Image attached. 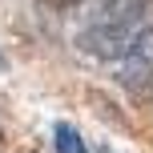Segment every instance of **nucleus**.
I'll return each mask as SVG.
<instances>
[{
    "label": "nucleus",
    "instance_id": "1",
    "mask_svg": "<svg viewBox=\"0 0 153 153\" xmlns=\"http://www.w3.org/2000/svg\"><path fill=\"white\" fill-rule=\"evenodd\" d=\"M145 12H149V0H105L76 36L81 56L117 61L129 48V40L145 28Z\"/></svg>",
    "mask_w": 153,
    "mask_h": 153
},
{
    "label": "nucleus",
    "instance_id": "2",
    "mask_svg": "<svg viewBox=\"0 0 153 153\" xmlns=\"http://www.w3.org/2000/svg\"><path fill=\"white\" fill-rule=\"evenodd\" d=\"M117 85L137 97L153 89V28H141L129 40V48L117 56Z\"/></svg>",
    "mask_w": 153,
    "mask_h": 153
},
{
    "label": "nucleus",
    "instance_id": "3",
    "mask_svg": "<svg viewBox=\"0 0 153 153\" xmlns=\"http://www.w3.org/2000/svg\"><path fill=\"white\" fill-rule=\"evenodd\" d=\"M53 145H56V153H89V149H85V137L73 129L69 121H56L53 125Z\"/></svg>",
    "mask_w": 153,
    "mask_h": 153
},
{
    "label": "nucleus",
    "instance_id": "4",
    "mask_svg": "<svg viewBox=\"0 0 153 153\" xmlns=\"http://www.w3.org/2000/svg\"><path fill=\"white\" fill-rule=\"evenodd\" d=\"M48 8H73V4H81V0H45Z\"/></svg>",
    "mask_w": 153,
    "mask_h": 153
},
{
    "label": "nucleus",
    "instance_id": "5",
    "mask_svg": "<svg viewBox=\"0 0 153 153\" xmlns=\"http://www.w3.org/2000/svg\"><path fill=\"white\" fill-rule=\"evenodd\" d=\"M97 153H113V149H97Z\"/></svg>",
    "mask_w": 153,
    "mask_h": 153
}]
</instances>
